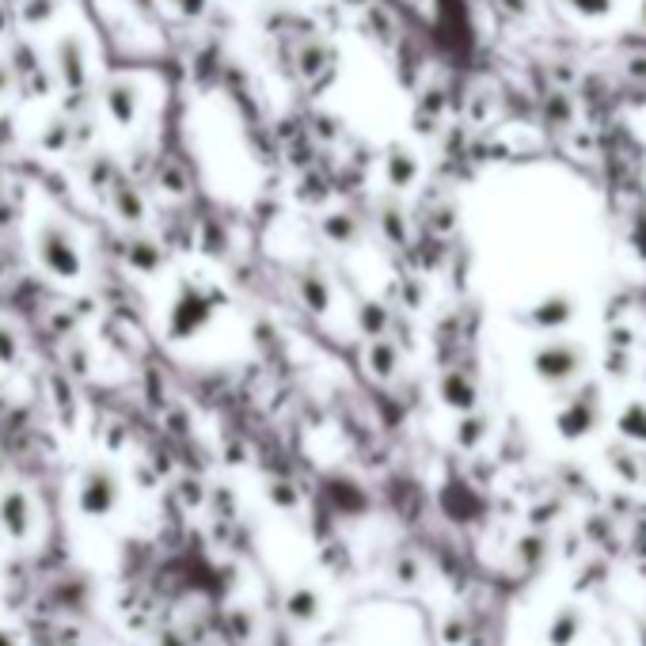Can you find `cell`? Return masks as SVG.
<instances>
[{"label": "cell", "mask_w": 646, "mask_h": 646, "mask_svg": "<svg viewBox=\"0 0 646 646\" xmlns=\"http://www.w3.org/2000/svg\"><path fill=\"white\" fill-rule=\"evenodd\" d=\"M35 255L38 266L61 285H76L84 278V251L76 232L57 217H46L35 232Z\"/></svg>", "instance_id": "cell-1"}, {"label": "cell", "mask_w": 646, "mask_h": 646, "mask_svg": "<svg viewBox=\"0 0 646 646\" xmlns=\"http://www.w3.org/2000/svg\"><path fill=\"white\" fill-rule=\"evenodd\" d=\"M586 361H589V350L582 346L578 339H570L563 331L555 335H544L529 350V369L532 377L548 388H563L570 380H578L586 373Z\"/></svg>", "instance_id": "cell-2"}, {"label": "cell", "mask_w": 646, "mask_h": 646, "mask_svg": "<svg viewBox=\"0 0 646 646\" xmlns=\"http://www.w3.org/2000/svg\"><path fill=\"white\" fill-rule=\"evenodd\" d=\"M217 312V293L209 285H198V282H183L175 301H171V312H168V335L171 339H194L202 327H209Z\"/></svg>", "instance_id": "cell-3"}, {"label": "cell", "mask_w": 646, "mask_h": 646, "mask_svg": "<svg viewBox=\"0 0 646 646\" xmlns=\"http://www.w3.org/2000/svg\"><path fill=\"white\" fill-rule=\"evenodd\" d=\"M118 502H122V479L114 468L107 464H88L80 479H76V510L84 513V517H111L118 510Z\"/></svg>", "instance_id": "cell-4"}, {"label": "cell", "mask_w": 646, "mask_h": 646, "mask_svg": "<svg viewBox=\"0 0 646 646\" xmlns=\"http://www.w3.org/2000/svg\"><path fill=\"white\" fill-rule=\"evenodd\" d=\"M54 76H57V88H65L69 95H84V88H88L92 57H88L84 38L73 35V31H65L54 42Z\"/></svg>", "instance_id": "cell-5"}, {"label": "cell", "mask_w": 646, "mask_h": 646, "mask_svg": "<svg viewBox=\"0 0 646 646\" xmlns=\"http://www.w3.org/2000/svg\"><path fill=\"white\" fill-rule=\"evenodd\" d=\"M141 84L130 80V76H114L107 80L103 88H99V107L103 114L111 118L118 130H133L137 126V118H141Z\"/></svg>", "instance_id": "cell-6"}, {"label": "cell", "mask_w": 646, "mask_h": 646, "mask_svg": "<svg viewBox=\"0 0 646 646\" xmlns=\"http://www.w3.org/2000/svg\"><path fill=\"white\" fill-rule=\"evenodd\" d=\"M574 316H578V301L570 293H548V297H540L536 304L525 308V327L536 331V335H555Z\"/></svg>", "instance_id": "cell-7"}, {"label": "cell", "mask_w": 646, "mask_h": 646, "mask_svg": "<svg viewBox=\"0 0 646 646\" xmlns=\"http://www.w3.org/2000/svg\"><path fill=\"white\" fill-rule=\"evenodd\" d=\"M601 415H605V407H601V392L597 388L574 392L563 403V411H559V430H563V437H586L601 422Z\"/></svg>", "instance_id": "cell-8"}, {"label": "cell", "mask_w": 646, "mask_h": 646, "mask_svg": "<svg viewBox=\"0 0 646 646\" xmlns=\"http://www.w3.org/2000/svg\"><path fill=\"white\" fill-rule=\"evenodd\" d=\"M0 529L8 540H27L35 529V506H31V494L23 487H8L0 494Z\"/></svg>", "instance_id": "cell-9"}, {"label": "cell", "mask_w": 646, "mask_h": 646, "mask_svg": "<svg viewBox=\"0 0 646 646\" xmlns=\"http://www.w3.org/2000/svg\"><path fill=\"white\" fill-rule=\"evenodd\" d=\"M107 202H111V213L122 225H145V217H149V202H145L141 187L130 183V179H122V175L107 190Z\"/></svg>", "instance_id": "cell-10"}, {"label": "cell", "mask_w": 646, "mask_h": 646, "mask_svg": "<svg viewBox=\"0 0 646 646\" xmlns=\"http://www.w3.org/2000/svg\"><path fill=\"white\" fill-rule=\"evenodd\" d=\"M437 396L445 407H453V411H475V403H479V384H475L464 369H445L441 380H437Z\"/></svg>", "instance_id": "cell-11"}, {"label": "cell", "mask_w": 646, "mask_h": 646, "mask_svg": "<svg viewBox=\"0 0 646 646\" xmlns=\"http://www.w3.org/2000/svg\"><path fill=\"white\" fill-rule=\"evenodd\" d=\"M384 179L392 190H411L422 179V156L407 145H396V149L384 156Z\"/></svg>", "instance_id": "cell-12"}, {"label": "cell", "mask_w": 646, "mask_h": 646, "mask_svg": "<svg viewBox=\"0 0 646 646\" xmlns=\"http://www.w3.org/2000/svg\"><path fill=\"white\" fill-rule=\"evenodd\" d=\"M297 293H301V301L308 304V312H316V316H327L331 312V304H335V289H331V282L323 278L316 266H304V270H297Z\"/></svg>", "instance_id": "cell-13"}, {"label": "cell", "mask_w": 646, "mask_h": 646, "mask_svg": "<svg viewBox=\"0 0 646 646\" xmlns=\"http://www.w3.org/2000/svg\"><path fill=\"white\" fill-rule=\"evenodd\" d=\"M365 365H369V373L377 380H392L399 373V365H403V354H399V346L392 339L377 335L365 346Z\"/></svg>", "instance_id": "cell-14"}, {"label": "cell", "mask_w": 646, "mask_h": 646, "mask_svg": "<svg viewBox=\"0 0 646 646\" xmlns=\"http://www.w3.org/2000/svg\"><path fill=\"white\" fill-rule=\"evenodd\" d=\"M320 232L331 240V244H339V247H350V244H358V236H361V225H358V217L354 213H346V209H339V213H327L320 221Z\"/></svg>", "instance_id": "cell-15"}, {"label": "cell", "mask_w": 646, "mask_h": 646, "mask_svg": "<svg viewBox=\"0 0 646 646\" xmlns=\"http://www.w3.org/2000/svg\"><path fill=\"white\" fill-rule=\"evenodd\" d=\"M42 65H46V57H42V50H38L31 38H16V42H12V50H8V69L16 73V80L38 73Z\"/></svg>", "instance_id": "cell-16"}, {"label": "cell", "mask_w": 646, "mask_h": 646, "mask_svg": "<svg viewBox=\"0 0 646 646\" xmlns=\"http://www.w3.org/2000/svg\"><path fill=\"white\" fill-rule=\"evenodd\" d=\"M616 430L627 437V441H646V399L631 396L616 411Z\"/></svg>", "instance_id": "cell-17"}, {"label": "cell", "mask_w": 646, "mask_h": 646, "mask_svg": "<svg viewBox=\"0 0 646 646\" xmlns=\"http://www.w3.org/2000/svg\"><path fill=\"white\" fill-rule=\"evenodd\" d=\"M57 8H61V0H19L16 19L27 31H42L57 19Z\"/></svg>", "instance_id": "cell-18"}, {"label": "cell", "mask_w": 646, "mask_h": 646, "mask_svg": "<svg viewBox=\"0 0 646 646\" xmlns=\"http://www.w3.org/2000/svg\"><path fill=\"white\" fill-rule=\"evenodd\" d=\"M38 145L50 152V156H61V152H69L76 145V130L69 118H50L46 122V130L38 133Z\"/></svg>", "instance_id": "cell-19"}, {"label": "cell", "mask_w": 646, "mask_h": 646, "mask_svg": "<svg viewBox=\"0 0 646 646\" xmlns=\"http://www.w3.org/2000/svg\"><path fill=\"white\" fill-rule=\"evenodd\" d=\"M377 228L388 244H407V213H403L396 202H380Z\"/></svg>", "instance_id": "cell-20"}, {"label": "cell", "mask_w": 646, "mask_h": 646, "mask_svg": "<svg viewBox=\"0 0 646 646\" xmlns=\"http://www.w3.org/2000/svg\"><path fill=\"white\" fill-rule=\"evenodd\" d=\"M80 171H84V183H88L92 190H103V194H107V190L114 187V179H118V171H114V164L103 156V152L84 156V168Z\"/></svg>", "instance_id": "cell-21"}, {"label": "cell", "mask_w": 646, "mask_h": 646, "mask_svg": "<svg viewBox=\"0 0 646 646\" xmlns=\"http://www.w3.org/2000/svg\"><path fill=\"white\" fill-rule=\"evenodd\" d=\"M23 365V335L16 323L0 320V369H19Z\"/></svg>", "instance_id": "cell-22"}, {"label": "cell", "mask_w": 646, "mask_h": 646, "mask_svg": "<svg viewBox=\"0 0 646 646\" xmlns=\"http://www.w3.org/2000/svg\"><path fill=\"white\" fill-rule=\"evenodd\" d=\"M126 259H130L133 270H141V274H156L160 263H164V255H160V247L152 244V240H130L126 247Z\"/></svg>", "instance_id": "cell-23"}, {"label": "cell", "mask_w": 646, "mask_h": 646, "mask_svg": "<svg viewBox=\"0 0 646 646\" xmlns=\"http://www.w3.org/2000/svg\"><path fill=\"white\" fill-rule=\"evenodd\" d=\"M570 12L578 19H586V23H601L616 12V0H563Z\"/></svg>", "instance_id": "cell-24"}, {"label": "cell", "mask_w": 646, "mask_h": 646, "mask_svg": "<svg viewBox=\"0 0 646 646\" xmlns=\"http://www.w3.org/2000/svg\"><path fill=\"white\" fill-rule=\"evenodd\" d=\"M16 84H19V95H27V99H42V95L54 92L57 76L50 73V65H42L38 73L23 76V80H16Z\"/></svg>", "instance_id": "cell-25"}, {"label": "cell", "mask_w": 646, "mask_h": 646, "mask_svg": "<svg viewBox=\"0 0 646 646\" xmlns=\"http://www.w3.org/2000/svg\"><path fill=\"white\" fill-rule=\"evenodd\" d=\"M358 327L369 335V339H377V335H384V327H388V308L384 304H361L358 312Z\"/></svg>", "instance_id": "cell-26"}, {"label": "cell", "mask_w": 646, "mask_h": 646, "mask_svg": "<svg viewBox=\"0 0 646 646\" xmlns=\"http://www.w3.org/2000/svg\"><path fill=\"white\" fill-rule=\"evenodd\" d=\"M65 369L84 377V373L92 369V346H88V342H80V339L65 342Z\"/></svg>", "instance_id": "cell-27"}, {"label": "cell", "mask_w": 646, "mask_h": 646, "mask_svg": "<svg viewBox=\"0 0 646 646\" xmlns=\"http://www.w3.org/2000/svg\"><path fill=\"white\" fill-rule=\"evenodd\" d=\"M179 19H202L209 12V0H164Z\"/></svg>", "instance_id": "cell-28"}, {"label": "cell", "mask_w": 646, "mask_h": 646, "mask_svg": "<svg viewBox=\"0 0 646 646\" xmlns=\"http://www.w3.org/2000/svg\"><path fill=\"white\" fill-rule=\"evenodd\" d=\"M160 190H164V194H175V198L187 190V179H183V171L175 168V164H164V168H160Z\"/></svg>", "instance_id": "cell-29"}, {"label": "cell", "mask_w": 646, "mask_h": 646, "mask_svg": "<svg viewBox=\"0 0 646 646\" xmlns=\"http://www.w3.org/2000/svg\"><path fill=\"white\" fill-rule=\"evenodd\" d=\"M12 19H16V12H12V8H8V4L0 0V38L12 31Z\"/></svg>", "instance_id": "cell-30"}, {"label": "cell", "mask_w": 646, "mask_h": 646, "mask_svg": "<svg viewBox=\"0 0 646 646\" xmlns=\"http://www.w3.org/2000/svg\"><path fill=\"white\" fill-rule=\"evenodd\" d=\"M12 80H16V73L8 69V61H0V95L12 88Z\"/></svg>", "instance_id": "cell-31"}, {"label": "cell", "mask_w": 646, "mask_h": 646, "mask_svg": "<svg viewBox=\"0 0 646 646\" xmlns=\"http://www.w3.org/2000/svg\"><path fill=\"white\" fill-rule=\"evenodd\" d=\"M635 251H639V259H646V221H643V228H639V236H635Z\"/></svg>", "instance_id": "cell-32"}, {"label": "cell", "mask_w": 646, "mask_h": 646, "mask_svg": "<svg viewBox=\"0 0 646 646\" xmlns=\"http://www.w3.org/2000/svg\"><path fill=\"white\" fill-rule=\"evenodd\" d=\"M0 646H19L16 639H12V631H4V627H0Z\"/></svg>", "instance_id": "cell-33"}, {"label": "cell", "mask_w": 646, "mask_h": 646, "mask_svg": "<svg viewBox=\"0 0 646 646\" xmlns=\"http://www.w3.org/2000/svg\"><path fill=\"white\" fill-rule=\"evenodd\" d=\"M643 19H646V4H643Z\"/></svg>", "instance_id": "cell-34"}]
</instances>
